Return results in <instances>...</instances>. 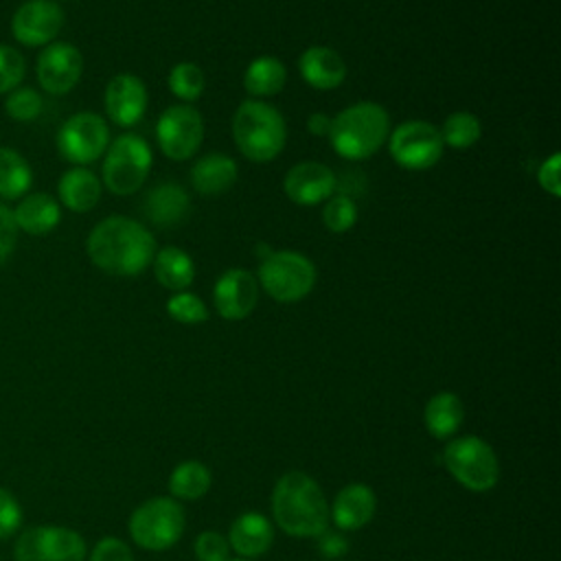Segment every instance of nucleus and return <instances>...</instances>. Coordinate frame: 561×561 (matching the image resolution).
Segmentation results:
<instances>
[{"instance_id":"ddd939ff","label":"nucleus","mask_w":561,"mask_h":561,"mask_svg":"<svg viewBox=\"0 0 561 561\" xmlns=\"http://www.w3.org/2000/svg\"><path fill=\"white\" fill-rule=\"evenodd\" d=\"M64 22V9L55 0H26L11 15V33L22 46L44 48L55 42Z\"/></svg>"},{"instance_id":"e433bc0d","label":"nucleus","mask_w":561,"mask_h":561,"mask_svg":"<svg viewBox=\"0 0 561 561\" xmlns=\"http://www.w3.org/2000/svg\"><path fill=\"white\" fill-rule=\"evenodd\" d=\"M22 522L24 513L18 497L9 489L0 486V541L13 537L22 528Z\"/></svg>"},{"instance_id":"2eb2a0df","label":"nucleus","mask_w":561,"mask_h":561,"mask_svg":"<svg viewBox=\"0 0 561 561\" xmlns=\"http://www.w3.org/2000/svg\"><path fill=\"white\" fill-rule=\"evenodd\" d=\"M259 300V280L243 267L226 270L213 289V302L224 320H243Z\"/></svg>"},{"instance_id":"79ce46f5","label":"nucleus","mask_w":561,"mask_h":561,"mask_svg":"<svg viewBox=\"0 0 561 561\" xmlns=\"http://www.w3.org/2000/svg\"><path fill=\"white\" fill-rule=\"evenodd\" d=\"M307 129L313 134V136H329V129H331V116L324 114V112H313L307 121Z\"/></svg>"},{"instance_id":"4468645a","label":"nucleus","mask_w":561,"mask_h":561,"mask_svg":"<svg viewBox=\"0 0 561 561\" xmlns=\"http://www.w3.org/2000/svg\"><path fill=\"white\" fill-rule=\"evenodd\" d=\"M37 81L53 96L68 94L81 79L83 55L70 42H50L37 55Z\"/></svg>"},{"instance_id":"b1692460","label":"nucleus","mask_w":561,"mask_h":561,"mask_svg":"<svg viewBox=\"0 0 561 561\" xmlns=\"http://www.w3.org/2000/svg\"><path fill=\"white\" fill-rule=\"evenodd\" d=\"M237 162L226 153H208L191 167V184L202 195H219L237 182Z\"/></svg>"},{"instance_id":"7c9ffc66","label":"nucleus","mask_w":561,"mask_h":561,"mask_svg":"<svg viewBox=\"0 0 561 561\" xmlns=\"http://www.w3.org/2000/svg\"><path fill=\"white\" fill-rule=\"evenodd\" d=\"M169 90L182 101H197L204 92V72L193 61H180L169 72Z\"/></svg>"},{"instance_id":"4be33fe9","label":"nucleus","mask_w":561,"mask_h":561,"mask_svg":"<svg viewBox=\"0 0 561 561\" xmlns=\"http://www.w3.org/2000/svg\"><path fill=\"white\" fill-rule=\"evenodd\" d=\"M101 180L85 167L68 169L57 184V195L68 210L72 213H88L101 199Z\"/></svg>"},{"instance_id":"f704fd0d","label":"nucleus","mask_w":561,"mask_h":561,"mask_svg":"<svg viewBox=\"0 0 561 561\" xmlns=\"http://www.w3.org/2000/svg\"><path fill=\"white\" fill-rule=\"evenodd\" d=\"M26 75L24 55L9 44H0V94L15 90Z\"/></svg>"},{"instance_id":"a878e982","label":"nucleus","mask_w":561,"mask_h":561,"mask_svg":"<svg viewBox=\"0 0 561 561\" xmlns=\"http://www.w3.org/2000/svg\"><path fill=\"white\" fill-rule=\"evenodd\" d=\"M153 274L162 287L184 291L195 278V263L182 248L167 245L153 256Z\"/></svg>"},{"instance_id":"393cba45","label":"nucleus","mask_w":561,"mask_h":561,"mask_svg":"<svg viewBox=\"0 0 561 561\" xmlns=\"http://www.w3.org/2000/svg\"><path fill=\"white\" fill-rule=\"evenodd\" d=\"M465 419V405L456 392H436L423 410V423L434 438H449L458 432Z\"/></svg>"},{"instance_id":"6e6552de","label":"nucleus","mask_w":561,"mask_h":561,"mask_svg":"<svg viewBox=\"0 0 561 561\" xmlns=\"http://www.w3.org/2000/svg\"><path fill=\"white\" fill-rule=\"evenodd\" d=\"M151 162V147L145 138L136 134H121L105 149V160L101 167L105 188L114 195L136 193L145 184Z\"/></svg>"},{"instance_id":"aec40b11","label":"nucleus","mask_w":561,"mask_h":561,"mask_svg":"<svg viewBox=\"0 0 561 561\" xmlns=\"http://www.w3.org/2000/svg\"><path fill=\"white\" fill-rule=\"evenodd\" d=\"M300 77L316 90H333L346 79V64L329 46H309L298 59Z\"/></svg>"},{"instance_id":"4c0bfd02","label":"nucleus","mask_w":561,"mask_h":561,"mask_svg":"<svg viewBox=\"0 0 561 561\" xmlns=\"http://www.w3.org/2000/svg\"><path fill=\"white\" fill-rule=\"evenodd\" d=\"M88 561H134V554L123 539L103 537L94 543Z\"/></svg>"},{"instance_id":"f257e3e1","label":"nucleus","mask_w":561,"mask_h":561,"mask_svg":"<svg viewBox=\"0 0 561 561\" xmlns=\"http://www.w3.org/2000/svg\"><path fill=\"white\" fill-rule=\"evenodd\" d=\"M85 250L90 261L107 274L138 276L156 256V239L140 221L112 215L90 230Z\"/></svg>"},{"instance_id":"2f4dec72","label":"nucleus","mask_w":561,"mask_h":561,"mask_svg":"<svg viewBox=\"0 0 561 561\" xmlns=\"http://www.w3.org/2000/svg\"><path fill=\"white\" fill-rule=\"evenodd\" d=\"M42 107H44V101H42V94L33 88H15L9 92V96L4 99V110L7 114L13 118V121H20V123H28V121H35L39 114H42Z\"/></svg>"},{"instance_id":"0eeeda50","label":"nucleus","mask_w":561,"mask_h":561,"mask_svg":"<svg viewBox=\"0 0 561 561\" xmlns=\"http://www.w3.org/2000/svg\"><path fill=\"white\" fill-rule=\"evenodd\" d=\"M316 265L296 250H272L259 263V285L278 302H298L316 285Z\"/></svg>"},{"instance_id":"cd10ccee","label":"nucleus","mask_w":561,"mask_h":561,"mask_svg":"<svg viewBox=\"0 0 561 561\" xmlns=\"http://www.w3.org/2000/svg\"><path fill=\"white\" fill-rule=\"evenodd\" d=\"M31 184L33 171L26 158L11 147H0V199H22Z\"/></svg>"},{"instance_id":"c9c22d12","label":"nucleus","mask_w":561,"mask_h":561,"mask_svg":"<svg viewBox=\"0 0 561 561\" xmlns=\"http://www.w3.org/2000/svg\"><path fill=\"white\" fill-rule=\"evenodd\" d=\"M193 552L197 561H228L230 559V543L217 530H204L197 535L193 543Z\"/></svg>"},{"instance_id":"37998d69","label":"nucleus","mask_w":561,"mask_h":561,"mask_svg":"<svg viewBox=\"0 0 561 561\" xmlns=\"http://www.w3.org/2000/svg\"><path fill=\"white\" fill-rule=\"evenodd\" d=\"M228 561H250V559H243V557H239V559H228Z\"/></svg>"},{"instance_id":"412c9836","label":"nucleus","mask_w":561,"mask_h":561,"mask_svg":"<svg viewBox=\"0 0 561 561\" xmlns=\"http://www.w3.org/2000/svg\"><path fill=\"white\" fill-rule=\"evenodd\" d=\"M13 219L18 230L31 237H42L59 224L61 208L59 202L48 193H26L22 199H18Z\"/></svg>"},{"instance_id":"72a5a7b5","label":"nucleus","mask_w":561,"mask_h":561,"mask_svg":"<svg viewBox=\"0 0 561 561\" xmlns=\"http://www.w3.org/2000/svg\"><path fill=\"white\" fill-rule=\"evenodd\" d=\"M167 313L182 324H199L208 318L204 300L191 291H173V296L167 300Z\"/></svg>"},{"instance_id":"473e14b6","label":"nucleus","mask_w":561,"mask_h":561,"mask_svg":"<svg viewBox=\"0 0 561 561\" xmlns=\"http://www.w3.org/2000/svg\"><path fill=\"white\" fill-rule=\"evenodd\" d=\"M322 221L331 232H346L357 221V206L348 195H331L322 208Z\"/></svg>"},{"instance_id":"39448f33","label":"nucleus","mask_w":561,"mask_h":561,"mask_svg":"<svg viewBox=\"0 0 561 561\" xmlns=\"http://www.w3.org/2000/svg\"><path fill=\"white\" fill-rule=\"evenodd\" d=\"M186 515L175 497L158 495L138 504L129 517V535L136 546L162 552L175 546L184 533Z\"/></svg>"},{"instance_id":"7ed1b4c3","label":"nucleus","mask_w":561,"mask_h":561,"mask_svg":"<svg viewBox=\"0 0 561 561\" xmlns=\"http://www.w3.org/2000/svg\"><path fill=\"white\" fill-rule=\"evenodd\" d=\"M390 134L388 112L379 103L359 101L331 118L329 142L346 160H364L377 153Z\"/></svg>"},{"instance_id":"5701e85b","label":"nucleus","mask_w":561,"mask_h":561,"mask_svg":"<svg viewBox=\"0 0 561 561\" xmlns=\"http://www.w3.org/2000/svg\"><path fill=\"white\" fill-rule=\"evenodd\" d=\"M188 208H191L188 193L175 182H164L151 188L145 199L147 219L160 228H171L180 224L188 215Z\"/></svg>"},{"instance_id":"c85d7f7f","label":"nucleus","mask_w":561,"mask_h":561,"mask_svg":"<svg viewBox=\"0 0 561 561\" xmlns=\"http://www.w3.org/2000/svg\"><path fill=\"white\" fill-rule=\"evenodd\" d=\"M213 484L210 469L199 460H184L169 476V493L175 500H199Z\"/></svg>"},{"instance_id":"dca6fc26","label":"nucleus","mask_w":561,"mask_h":561,"mask_svg":"<svg viewBox=\"0 0 561 561\" xmlns=\"http://www.w3.org/2000/svg\"><path fill=\"white\" fill-rule=\"evenodd\" d=\"M110 121L118 127H134L147 110V88L140 77L121 72L110 79L103 96Z\"/></svg>"},{"instance_id":"58836bf2","label":"nucleus","mask_w":561,"mask_h":561,"mask_svg":"<svg viewBox=\"0 0 561 561\" xmlns=\"http://www.w3.org/2000/svg\"><path fill=\"white\" fill-rule=\"evenodd\" d=\"M18 226L13 210L0 202V265H4L18 245Z\"/></svg>"},{"instance_id":"1a4fd4ad","label":"nucleus","mask_w":561,"mask_h":561,"mask_svg":"<svg viewBox=\"0 0 561 561\" xmlns=\"http://www.w3.org/2000/svg\"><path fill=\"white\" fill-rule=\"evenodd\" d=\"M85 539L57 524L31 526L13 543V561H85Z\"/></svg>"},{"instance_id":"f8f14e48","label":"nucleus","mask_w":561,"mask_h":561,"mask_svg":"<svg viewBox=\"0 0 561 561\" xmlns=\"http://www.w3.org/2000/svg\"><path fill=\"white\" fill-rule=\"evenodd\" d=\"M160 151L171 160H188L204 140L202 114L191 105L167 107L156 125Z\"/></svg>"},{"instance_id":"bb28decb","label":"nucleus","mask_w":561,"mask_h":561,"mask_svg":"<svg viewBox=\"0 0 561 561\" xmlns=\"http://www.w3.org/2000/svg\"><path fill=\"white\" fill-rule=\"evenodd\" d=\"M287 70L278 57L261 55L252 59L243 72V88L252 96H274L283 90Z\"/></svg>"},{"instance_id":"9b49d317","label":"nucleus","mask_w":561,"mask_h":561,"mask_svg":"<svg viewBox=\"0 0 561 561\" xmlns=\"http://www.w3.org/2000/svg\"><path fill=\"white\" fill-rule=\"evenodd\" d=\"M443 147L438 127L427 121H405L388 134L392 160L408 171L432 169L440 160Z\"/></svg>"},{"instance_id":"f3484780","label":"nucleus","mask_w":561,"mask_h":561,"mask_svg":"<svg viewBox=\"0 0 561 561\" xmlns=\"http://www.w3.org/2000/svg\"><path fill=\"white\" fill-rule=\"evenodd\" d=\"M285 193L298 206H316L327 202L335 191L333 171L316 160L294 164L285 175Z\"/></svg>"},{"instance_id":"a211bd4d","label":"nucleus","mask_w":561,"mask_h":561,"mask_svg":"<svg viewBox=\"0 0 561 561\" xmlns=\"http://www.w3.org/2000/svg\"><path fill=\"white\" fill-rule=\"evenodd\" d=\"M377 497L373 489L362 482H351L337 491L329 513L340 530H359L373 519Z\"/></svg>"},{"instance_id":"9d476101","label":"nucleus","mask_w":561,"mask_h":561,"mask_svg":"<svg viewBox=\"0 0 561 561\" xmlns=\"http://www.w3.org/2000/svg\"><path fill=\"white\" fill-rule=\"evenodd\" d=\"M110 145V127L94 112H77L57 131V151L64 160L85 167L99 160Z\"/></svg>"},{"instance_id":"f03ea898","label":"nucleus","mask_w":561,"mask_h":561,"mask_svg":"<svg viewBox=\"0 0 561 561\" xmlns=\"http://www.w3.org/2000/svg\"><path fill=\"white\" fill-rule=\"evenodd\" d=\"M276 526L291 537H318L329 528V502L320 484L305 471H287L272 491Z\"/></svg>"},{"instance_id":"20e7f679","label":"nucleus","mask_w":561,"mask_h":561,"mask_svg":"<svg viewBox=\"0 0 561 561\" xmlns=\"http://www.w3.org/2000/svg\"><path fill=\"white\" fill-rule=\"evenodd\" d=\"M232 138L248 160L270 162L285 147L287 125L274 105L250 99L243 101L232 116Z\"/></svg>"},{"instance_id":"ea45409f","label":"nucleus","mask_w":561,"mask_h":561,"mask_svg":"<svg viewBox=\"0 0 561 561\" xmlns=\"http://www.w3.org/2000/svg\"><path fill=\"white\" fill-rule=\"evenodd\" d=\"M559 164L561 156L552 153L548 160H543L537 169V182L543 191H548L552 197L561 195V184H559Z\"/></svg>"},{"instance_id":"6ab92c4d","label":"nucleus","mask_w":561,"mask_h":561,"mask_svg":"<svg viewBox=\"0 0 561 561\" xmlns=\"http://www.w3.org/2000/svg\"><path fill=\"white\" fill-rule=\"evenodd\" d=\"M228 543L230 550H234L239 557L256 559L265 554L274 543V526L265 515L256 511L241 513L228 530Z\"/></svg>"},{"instance_id":"423d86ee","label":"nucleus","mask_w":561,"mask_h":561,"mask_svg":"<svg viewBox=\"0 0 561 561\" xmlns=\"http://www.w3.org/2000/svg\"><path fill=\"white\" fill-rule=\"evenodd\" d=\"M443 462L449 476L473 493L491 491L500 480V460L493 447L473 434L451 438L443 449Z\"/></svg>"},{"instance_id":"c756f323","label":"nucleus","mask_w":561,"mask_h":561,"mask_svg":"<svg viewBox=\"0 0 561 561\" xmlns=\"http://www.w3.org/2000/svg\"><path fill=\"white\" fill-rule=\"evenodd\" d=\"M438 131H440L443 145L462 151L478 142V138L482 134V125H480L478 116L471 112H454L445 118V123Z\"/></svg>"},{"instance_id":"a19ab883","label":"nucleus","mask_w":561,"mask_h":561,"mask_svg":"<svg viewBox=\"0 0 561 561\" xmlns=\"http://www.w3.org/2000/svg\"><path fill=\"white\" fill-rule=\"evenodd\" d=\"M320 537V543H318V548H320V552L324 554V557H329V559H337V557H342L344 552H346V539L342 537V535H337V533H329V528L322 533V535H318Z\"/></svg>"}]
</instances>
